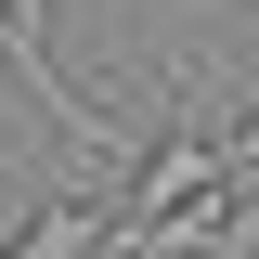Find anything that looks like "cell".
I'll return each mask as SVG.
<instances>
[{
    "mask_svg": "<svg viewBox=\"0 0 259 259\" xmlns=\"http://www.w3.org/2000/svg\"><path fill=\"white\" fill-rule=\"evenodd\" d=\"M117 259H259V194H207V207L156 221L143 246H117Z\"/></svg>",
    "mask_w": 259,
    "mask_h": 259,
    "instance_id": "cell-1",
    "label": "cell"
},
{
    "mask_svg": "<svg viewBox=\"0 0 259 259\" xmlns=\"http://www.w3.org/2000/svg\"><path fill=\"white\" fill-rule=\"evenodd\" d=\"M0 259H117V194H65L26 233H0Z\"/></svg>",
    "mask_w": 259,
    "mask_h": 259,
    "instance_id": "cell-2",
    "label": "cell"
}]
</instances>
